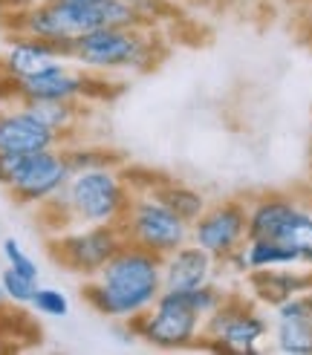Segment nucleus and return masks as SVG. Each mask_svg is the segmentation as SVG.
I'll use <instances>...</instances> for the list:
<instances>
[{"instance_id":"24","label":"nucleus","mask_w":312,"mask_h":355,"mask_svg":"<svg viewBox=\"0 0 312 355\" xmlns=\"http://www.w3.org/2000/svg\"><path fill=\"white\" fill-rule=\"evenodd\" d=\"M38 315L46 318H67L69 315V297L61 289H52V286H38L32 295V304H29Z\"/></svg>"},{"instance_id":"33","label":"nucleus","mask_w":312,"mask_h":355,"mask_svg":"<svg viewBox=\"0 0 312 355\" xmlns=\"http://www.w3.org/2000/svg\"><path fill=\"white\" fill-rule=\"evenodd\" d=\"M128 3H136V0H128Z\"/></svg>"},{"instance_id":"18","label":"nucleus","mask_w":312,"mask_h":355,"mask_svg":"<svg viewBox=\"0 0 312 355\" xmlns=\"http://www.w3.org/2000/svg\"><path fill=\"white\" fill-rule=\"evenodd\" d=\"M275 240L289 245L298 254V263L312 269V205L298 200V205L292 208V214L286 217V223L281 225Z\"/></svg>"},{"instance_id":"17","label":"nucleus","mask_w":312,"mask_h":355,"mask_svg":"<svg viewBox=\"0 0 312 355\" xmlns=\"http://www.w3.org/2000/svg\"><path fill=\"white\" fill-rule=\"evenodd\" d=\"M148 185L153 188L156 197H159L173 211V214H180L185 223H194L202 211L208 208V197L200 188H194V185L168 180V176H159V173H153Z\"/></svg>"},{"instance_id":"11","label":"nucleus","mask_w":312,"mask_h":355,"mask_svg":"<svg viewBox=\"0 0 312 355\" xmlns=\"http://www.w3.org/2000/svg\"><path fill=\"white\" fill-rule=\"evenodd\" d=\"M61 145V139L52 133L49 128L35 119L24 101H12V104H0V153H35V150H46Z\"/></svg>"},{"instance_id":"31","label":"nucleus","mask_w":312,"mask_h":355,"mask_svg":"<svg viewBox=\"0 0 312 355\" xmlns=\"http://www.w3.org/2000/svg\"><path fill=\"white\" fill-rule=\"evenodd\" d=\"M306 297H309V306H312V289H309V292H306Z\"/></svg>"},{"instance_id":"12","label":"nucleus","mask_w":312,"mask_h":355,"mask_svg":"<svg viewBox=\"0 0 312 355\" xmlns=\"http://www.w3.org/2000/svg\"><path fill=\"white\" fill-rule=\"evenodd\" d=\"M217 260L197 243H182L162 257V286L171 292H188L194 286L214 280Z\"/></svg>"},{"instance_id":"25","label":"nucleus","mask_w":312,"mask_h":355,"mask_svg":"<svg viewBox=\"0 0 312 355\" xmlns=\"http://www.w3.org/2000/svg\"><path fill=\"white\" fill-rule=\"evenodd\" d=\"M225 289H220L214 280H208V283H202V286H194V289H188L185 292V297H188V304H191V309H194L200 318H205V315H211L223 300H225Z\"/></svg>"},{"instance_id":"1","label":"nucleus","mask_w":312,"mask_h":355,"mask_svg":"<svg viewBox=\"0 0 312 355\" xmlns=\"http://www.w3.org/2000/svg\"><path fill=\"white\" fill-rule=\"evenodd\" d=\"M162 289V257L125 243L98 275L84 280L81 297L98 315L128 324L148 312Z\"/></svg>"},{"instance_id":"10","label":"nucleus","mask_w":312,"mask_h":355,"mask_svg":"<svg viewBox=\"0 0 312 355\" xmlns=\"http://www.w3.org/2000/svg\"><path fill=\"white\" fill-rule=\"evenodd\" d=\"M96 76L81 69L78 64L69 67L67 58L49 64L41 73H35L29 78L15 81V93L17 101H29V98H49V101H81L93 93Z\"/></svg>"},{"instance_id":"29","label":"nucleus","mask_w":312,"mask_h":355,"mask_svg":"<svg viewBox=\"0 0 312 355\" xmlns=\"http://www.w3.org/2000/svg\"><path fill=\"white\" fill-rule=\"evenodd\" d=\"M6 349H9V344H6L3 338H0V352H6Z\"/></svg>"},{"instance_id":"14","label":"nucleus","mask_w":312,"mask_h":355,"mask_svg":"<svg viewBox=\"0 0 312 355\" xmlns=\"http://www.w3.org/2000/svg\"><path fill=\"white\" fill-rule=\"evenodd\" d=\"M249 289L252 297L263 306H277L284 300L304 295L312 289V269H295V266H277V269H260V272H249Z\"/></svg>"},{"instance_id":"19","label":"nucleus","mask_w":312,"mask_h":355,"mask_svg":"<svg viewBox=\"0 0 312 355\" xmlns=\"http://www.w3.org/2000/svg\"><path fill=\"white\" fill-rule=\"evenodd\" d=\"M272 347L284 355H312V315L275 318Z\"/></svg>"},{"instance_id":"20","label":"nucleus","mask_w":312,"mask_h":355,"mask_svg":"<svg viewBox=\"0 0 312 355\" xmlns=\"http://www.w3.org/2000/svg\"><path fill=\"white\" fill-rule=\"evenodd\" d=\"M243 254H246L249 272L260 269H277V266H301L298 254L281 240H269V237H249L243 243Z\"/></svg>"},{"instance_id":"6","label":"nucleus","mask_w":312,"mask_h":355,"mask_svg":"<svg viewBox=\"0 0 312 355\" xmlns=\"http://www.w3.org/2000/svg\"><path fill=\"white\" fill-rule=\"evenodd\" d=\"M269 338V321L249 297L225 295L223 304L202 318V344L217 352H240L252 355L260 352L263 341Z\"/></svg>"},{"instance_id":"22","label":"nucleus","mask_w":312,"mask_h":355,"mask_svg":"<svg viewBox=\"0 0 312 355\" xmlns=\"http://www.w3.org/2000/svg\"><path fill=\"white\" fill-rule=\"evenodd\" d=\"M38 286H41L38 280L15 272V269H9V266L0 272V289H3L6 300H9V304H15V306H29L32 295H35V289H38Z\"/></svg>"},{"instance_id":"30","label":"nucleus","mask_w":312,"mask_h":355,"mask_svg":"<svg viewBox=\"0 0 312 355\" xmlns=\"http://www.w3.org/2000/svg\"><path fill=\"white\" fill-rule=\"evenodd\" d=\"M76 3H98V0H76Z\"/></svg>"},{"instance_id":"5","label":"nucleus","mask_w":312,"mask_h":355,"mask_svg":"<svg viewBox=\"0 0 312 355\" xmlns=\"http://www.w3.org/2000/svg\"><path fill=\"white\" fill-rule=\"evenodd\" d=\"M125 327L133 338L165 352L191 349L202 344V318L191 309L185 292L162 289V295L153 300V306L128 321Z\"/></svg>"},{"instance_id":"4","label":"nucleus","mask_w":312,"mask_h":355,"mask_svg":"<svg viewBox=\"0 0 312 355\" xmlns=\"http://www.w3.org/2000/svg\"><path fill=\"white\" fill-rule=\"evenodd\" d=\"M128 180L133 185V197L130 205L121 217L119 228L125 243H133L139 248H148V252L165 257L173 248H180L182 243L191 240V223H185L180 214L156 197L153 188L148 185L153 173H145V180L133 176V171H125Z\"/></svg>"},{"instance_id":"2","label":"nucleus","mask_w":312,"mask_h":355,"mask_svg":"<svg viewBox=\"0 0 312 355\" xmlns=\"http://www.w3.org/2000/svg\"><path fill=\"white\" fill-rule=\"evenodd\" d=\"M133 197V185L119 168L73 171L64 191L49 202L38 205V217L52 234L69 225H119Z\"/></svg>"},{"instance_id":"16","label":"nucleus","mask_w":312,"mask_h":355,"mask_svg":"<svg viewBox=\"0 0 312 355\" xmlns=\"http://www.w3.org/2000/svg\"><path fill=\"white\" fill-rule=\"evenodd\" d=\"M24 107L38 119L44 128H49L61 139V145L69 139H76V130L81 124V116H84V107L81 101H49V98H29L24 101Z\"/></svg>"},{"instance_id":"26","label":"nucleus","mask_w":312,"mask_h":355,"mask_svg":"<svg viewBox=\"0 0 312 355\" xmlns=\"http://www.w3.org/2000/svg\"><path fill=\"white\" fill-rule=\"evenodd\" d=\"M0 254H3V260H6L9 269L21 272V275H26V277H32V280H38V277H41L38 263H35V260H32V257L24 252V245L17 243L15 237L0 240Z\"/></svg>"},{"instance_id":"27","label":"nucleus","mask_w":312,"mask_h":355,"mask_svg":"<svg viewBox=\"0 0 312 355\" xmlns=\"http://www.w3.org/2000/svg\"><path fill=\"white\" fill-rule=\"evenodd\" d=\"M46 3V0H0V12H9V9H26V6H38Z\"/></svg>"},{"instance_id":"3","label":"nucleus","mask_w":312,"mask_h":355,"mask_svg":"<svg viewBox=\"0 0 312 355\" xmlns=\"http://www.w3.org/2000/svg\"><path fill=\"white\" fill-rule=\"evenodd\" d=\"M162 58L159 38L145 26H96L76 38L69 61L93 76L104 73H142Z\"/></svg>"},{"instance_id":"21","label":"nucleus","mask_w":312,"mask_h":355,"mask_svg":"<svg viewBox=\"0 0 312 355\" xmlns=\"http://www.w3.org/2000/svg\"><path fill=\"white\" fill-rule=\"evenodd\" d=\"M64 156L73 171H87V168H119L121 159L119 153L107 150V148H98V145H84V141L69 139L64 141Z\"/></svg>"},{"instance_id":"23","label":"nucleus","mask_w":312,"mask_h":355,"mask_svg":"<svg viewBox=\"0 0 312 355\" xmlns=\"http://www.w3.org/2000/svg\"><path fill=\"white\" fill-rule=\"evenodd\" d=\"M98 12H101V26H119V29L142 26L136 3H128V0H98Z\"/></svg>"},{"instance_id":"32","label":"nucleus","mask_w":312,"mask_h":355,"mask_svg":"<svg viewBox=\"0 0 312 355\" xmlns=\"http://www.w3.org/2000/svg\"><path fill=\"white\" fill-rule=\"evenodd\" d=\"M257 3H272V0H257Z\"/></svg>"},{"instance_id":"28","label":"nucleus","mask_w":312,"mask_h":355,"mask_svg":"<svg viewBox=\"0 0 312 355\" xmlns=\"http://www.w3.org/2000/svg\"><path fill=\"white\" fill-rule=\"evenodd\" d=\"M9 306V300H6V295H3V289H0V312H3Z\"/></svg>"},{"instance_id":"8","label":"nucleus","mask_w":312,"mask_h":355,"mask_svg":"<svg viewBox=\"0 0 312 355\" xmlns=\"http://www.w3.org/2000/svg\"><path fill=\"white\" fill-rule=\"evenodd\" d=\"M69 176H73V168L67 162L64 148L55 145L46 150L15 156V171H12L6 191L12 193V200L17 205L38 208L49 202L52 197H58Z\"/></svg>"},{"instance_id":"34","label":"nucleus","mask_w":312,"mask_h":355,"mask_svg":"<svg viewBox=\"0 0 312 355\" xmlns=\"http://www.w3.org/2000/svg\"><path fill=\"white\" fill-rule=\"evenodd\" d=\"M309 205H312V200H309Z\"/></svg>"},{"instance_id":"15","label":"nucleus","mask_w":312,"mask_h":355,"mask_svg":"<svg viewBox=\"0 0 312 355\" xmlns=\"http://www.w3.org/2000/svg\"><path fill=\"white\" fill-rule=\"evenodd\" d=\"M298 205V197L284 191H269V193H257V197L246 200V225H249V237H269L275 240L286 217L292 214V208Z\"/></svg>"},{"instance_id":"13","label":"nucleus","mask_w":312,"mask_h":355,"mask_svg":"<svg viewBox=\"0 0 312 355\" xmlns=\"http://www.w3.org/2000/svg\"><path fill=\"white\" fill-rule=\"evenodd\" d=\"M55 61H61V52L49 41H41L26 32H9L6 46L0 52V73L21 81V78L41 73V69H46Z\"/></svg>"},{"instance_id":"7","label":"nucleus","mask_w":312,"mask_h":355,"mask_svg":"<svg viewBox=\"0 0 312 355\" xmlns=\"http://www.w3.org/2000/svg\"><path fill=\"white\" fill-rule=\"evenodd\" d=\"M121 245L125 237L119 225H69L49 237V254L61 269L87 280L98 275Z\"/></svg>"},{"instance_id":"9","label":"nucleus","mask_w":312,"mask_h":355,"mask_svg":"<svg viewBox=\"0 0 312 355\" xmlns=\"http://www.w3.org/2000/svg\"><path fill=\"white\" fill-rule=\"evenodd\" d=\"M246 240H249V225H246V202L243 200L208 202V208L191 223V243L205 248L214 260L229 257L232 252L243 248Z\"/></svg>"}]
</instances>
